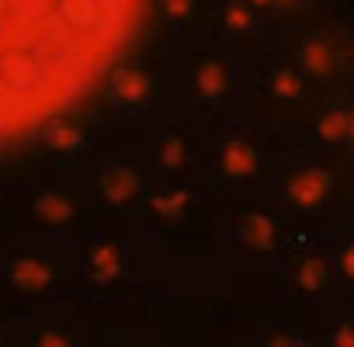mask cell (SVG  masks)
I'll use <instances>...</instances> for the list:
<instances>
[{
	"instance_id": "cell-1",
	"label": "cell",
	"mask_w": 354,
	"mask_h": 347,
	"mask_svg": "<svg viewBox=\"0 0 354 347\" xmlns=\"http://www.w3.org/2000/svg\"><path fill=\"white\" fill-rule=\"evenodd\" d=\"M146 0H0V139L73 108L125 53Z\"/></svg>"
}]
</instances>
